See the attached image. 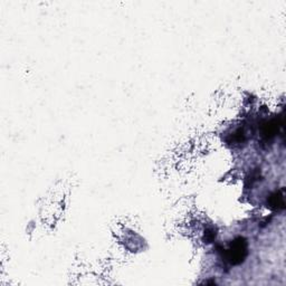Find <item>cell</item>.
<instances>
[{
	"label": "cell",
	"instance_id": "obj_1",
	"mask_svg": "<svg viewBox=\"0 0 286 286\" xmlns=\"http://www.w3.org/2000/svg\"><path fill=\"white\" fill-rule=\"evenodd\" d=\"M224 250L225 261L232 265H240L248 256V243L244 237H236L228 245V248Z\"/></svg>",
	"mask_w": 286,
	"mask_h": 286
},
{
	"label": "cell",
	"instance_id": "obj_2",
	"mask_svg": "<svg viewBox=\"0 0 286 286\" xmlns=\"http://www.w3.org/2000/svg\"><path fill=\"white\" fill-rule=\"evenodd\" d=\"M283 127V120L279 118L272 119L265 122L262 127V138L265 141H271L275 138L279 129Z\"/></svg>",
	"mask_w": 286,
	"mask_h": 286
},
{
	"label": "cell",
	"instance_id": "obj_3",
	"mask_svg": "<svg viewBox=\"0 0 286 286\" xmlns=\"http://www.w3.org/2000/svg\"><path fill=\"white\" fill-rule=\"evenodd\" d=\"M267 207L274 210H283L285 208V202H284V190H277L273 192L270 197L267 198Z\"/></svg>",
	"mask_w": 286,
	"mask_h": 286
},
{
	"label": "cell",
	"instance_id": "obj_4",
	"mask_svg": "<svg viewBox=\"0 0 286 286\" xmlns=\"http://www.w3.org/2000/svg\"><path fill=\"white\" fill-rule=\"evenodd\" d=\"M216 235L217 233L216 231H214V228H209V230L205 232V237H204L205 243H213L216 238Z\"/></svg>",
	"mask_w": 286,
	"mask_h": 286
}]
</instances>
